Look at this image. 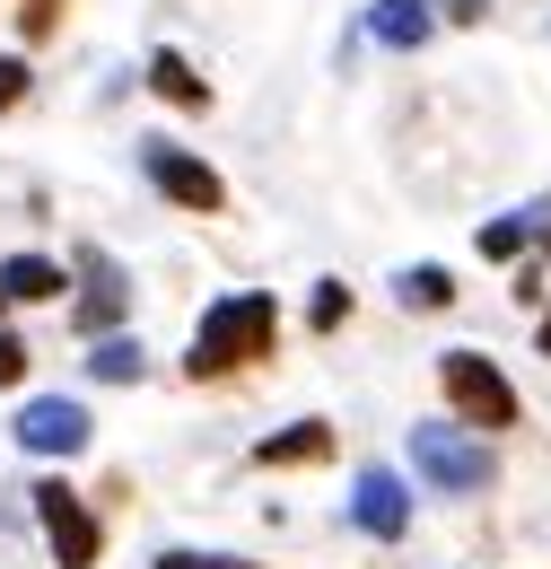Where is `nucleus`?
<instances>
[{"mask_svg": "<svg viewBox=\"0 0 551 569\" xmlns=\"http://www.w3.org/2000/svg\"><path fill=\"white\" fill-rule=\"evenodd\" d=\"M272 351H280V298L272 289H228V298L202 307V325L184 342V377L193 386H228V377L263 368Z\"/></svg>", "mask_w": 551, "mask_h": 569, "instance_id": "1", "label": "nucleus"}, {"mask_svg": "<svg viewBox=\"0 0 551 569\" xmlns=\"http://www.w3.org/2000/svg\"><path fill=\"white\" fill-rule=\"evenodd\" d=\"M403 456H412V482H429L438 499H473L499 482V456H490L482 429L464 421H420L412 438H403Z\"/></svg>", "mask_w": 551, "mask_h": 569, "instance_id": "2", "label": "nucleus"}, {"mask_svg": "<svg viewBox=\"0 0 551 569\" xmlns=\"http://www.w3.org/2000/svg\"><path fill=\"white\" fill-rule=\"evenodd\" d=\"M438 395H447V412L464 429H482V438H499V429L525 421V395L508 386V368L482 351H438Z\"/></svg>", "mask_w": 551, "mask_h": 569, "instance_id": "3", "label": "nucleus"}, {"mask_svg": "<svg viewBox=\"0 0 551 569\" xmlns=\"http://www.w3.org/2000/svg\"><path fill=\"white\" fill-rule=\"evenodd\" d=\"M27 499H36V526H44V552H53V569H97V561H106V517L70 491L62 473H53V482H36Z\"/></svg>", "mask_w": 551, "mask_h": 569, "instance_id": "4", "label": "nucleus"}, {"mask_svg": "<svg viewBox=\"0 0 551 569\" xmlns=\"http://www.w3.org/2000/svg\"><path fill=\"white\" fill-rule=\"evenodd\" d=\"M140 176H149V193H158V202H176V211H193V219H219V211H228L219 167H210L202 149H184V141H140Z\"/></svg>", "mask_w": 551, "mask_h": 569, "instance_id": "5", "label": "nucleus"}, {"mask_svg": "<svg viewBox=\"0 0 551 569\" xmlns=\"http://www.w3.org/2000/svg\"><path fill=\"white\" fill-rule=\"evenodd\" d=\"M350 526H359L368 543H403V535H412V491H403L394 465H359V482H350Z\"/></svg>", "mask_w": 551, "mask_h": 569, "instance_id": "6", "label": "nucleus"}, {"mask_svg": "<svg viewBox=\"0 0 551 569\" xmlns=\"http://www.w3.org/2000/svg\"><path fill=\"white\" fill-rule=\"evenodd\" d=\"M88 438H97V421H88V403L79 395H36L27 412H18V447L27 456H88Z\"/></svg>", "mask_w": 551, "mask_h": 569, "instance_id": "7", "label": "nucleus"}, {"mask_svg": "<svg viewBox=\"0 0 551 569\" xmlns=\"http://www.w3.org/2000/svg\"><path fill=\"white\" fill-rule=\"evenodd\" d=\"M333 421H289V429H272V438H254V465L263 473H307V465H333Z\"/></svg>", "mask_w": 551, "mask_h": 569, "instance_id": "8", "label": "nucleus"}, {"mask_svg": "<svg viewBox=\"0 0 551 569\" xmlns=\"http://www.w3.org/2000/svg\"><path fill=\"white\" fill-rule=\"evenodd\" d=\"M79 272H88V298L70 307V325H79L88 342H106V333L123 325V272H114L106 254H79Z\"/></svg>", "mask_w": 551, "mask_h": 569, "instance_id": "9", "label": "nucleus"}, {"mask_svg": "<svg viewBox=\"0 0 551 569\" xmlns=\"http://www.w3.org/2000/svg\"><path fill=\"white\" fill-rule=\"evenodd\" d=\"M62 289H70V272L53 254H9L0 263V298L9 307H62Z\"/></svg>", "mask_w": 551, "mask_h": 569, "instance_id": "10", "label": "nucleus"}, {"mask_svg": "<svg viewBox=\"0 0 551 569\" xmlns=\"http://www.w3.org/2000/svg\"><path fill=\"white\" fill-rule=\"evenodd\" d=\"M149 97H167L176 114H210V79L193 71L176 44H158V53H149Z\"/></svg>", "mask_w": 551, "mask_h": 569, "instance_id": "11", "label": "nucleus"}, {"mask_svg": "<svg viewBox=\"0 0 551 569\" xmlns=\"http://www.w3.org/2000/svg\"><path fill=\"white\" fill-rule=\"evenodd\" d=\"M429 27H438L429 0H377V9H368V36H377V44H420Z\"/></svg>", "mask_w": 551, "mask_h": 569, "instance_id": "12", "label": "nucleus"}, {"mask_svg": "<svg viewBox=\"0 0 551 569\" xmlns=\"http://www.w3.org/2000/svg\"><path fill=\"white\" fill-rule=\"evenodd\" d=\"M394 298L420 307V316H438V307H455V272H447V263H412V272L394 281Z\"/></svg>", "mask_w": 551, "mask_h": 569, "instance_id": "13", "label": "nucleus"}, {"mask_svg": "<svg viewBox=\"0 0 551 569\" xmlns=\"http://www.w3.org/2000/svg\"><path fill=\"white\" fill-rule=\"evenodd\" d=\"M140 368H149V359H140V342H123V333H106V342L88 351V377H106V386H140Z\"/></svg>", "mask_w": 551, "mask_h": 569, "instance_id": "14", "label": "nucleus"}, {"mask_svg": "<svg viewBox=\"0 0 551 569\" xmlns=\"http://www.w3.org/2000/svg\"><path fill=\"white\" fill-rule=\"evenodd\" d=\"M525 246H534V219H490V228H482V254H490V263H517Z\"/></svg>", "mask_w": 551, "mask_h": 569, "instance_id": "15", "label": "nucleus"}, {"mask_svg": "<svg viewBox=\"0 0 551 569\" xmlns=\"http://www.w3.org/2000/svg\"><path fill=\"white\" fill-rule=\"evenodd\" d=\"M27 97H36V62L27 53H0V114H18Z\"/></svg>", "mask_w": 551, "mask_h": 569, "instance_id": "16", "label": "nucleus"}, {"mask_svg": "<svg viewBox=\"0 0 551 569\" xmlns=\"http://www.w3.org/2000/svg\"><path fill=\"white\" fill-rule=\"evenodd\" d=\"M149 569H263V561H246V552H193V543H176V552H158Z\"/></svg>", "mask_w": 551, "mask_h": 569, "instance_id": "17", "label": "nucleus"}, {"mask_svg": "<svg viewBox=\"0 0 551 569\" xmlns=\"http://www.w3.org/2000/svg\"><path fill=\"white\" fill-rule=\"evenodd\" d=\"M62 9L70 0H27V9H18V44H44V36L62 27Z\"/></svg>", "mask_w": 551, "mask_h": 569, "instance_id": "18", "label": "nucleus"}, {"mask_svg": "<svg viewBox=\"0 0 551 569\" xmlns=\"http://www.w3.org/2000/svg\"><path fill=\"white\" fill-rule=\"evenodd\" d=\"M307 325H315V333L350 325V289H342V281H324V289H315V307H307Z\"/></svg>", "mask_w": 551, "mask_h": 569, "instance_id": "19", "label": "nucleus"}, {"mask_svg": "<svg viewBox=\"0 0 551 569\" xmlns=\"http://www.w3.org/2000/svg\"><path fill=\"white\" fill-rule=\"evenodd\" d=\"M27 368H36V351H27V342L0 325V395H9V386H27Z\"/></svg>", "mask_w": 551, "mask_h": 569, "instance_id": "20", "label": "nucleus"}, {"mask_svg": "<svg viewBox=\"0 0 551 569\" xmlns=\"http://www.w3.org/2000/svg\"><path fill=\"white\" fill-rule=\"evenodd\" d=\"M534 351H543V359H551V307H543V325H534Z\"/></svg>", "mask_w": 551, "mask_h": 569, "instance_id": "21", "label": "nucleus"}, {"mask_svg": "<svg viewBox=\"0 0 551 569\" xmlns=\"http://www.w3.org/2000/svg\"><path fill=\"white\" fill-rule=\"evenodd\" d=\"M0 316H9V298H0Z\"/></svg>", "mask_w": 551, "mask_h": 569, "instance_id": "22", "label": "nucleus"}]
</instances>
